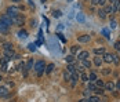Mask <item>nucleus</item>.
I'll list each match as a JSON object with an SVG mask.
<instances>
[{"label": "nucleus", "instance_id": "f257e3e1", "mask_svg": "<svg viewBox=\"0 0 120 102\" xmlns=\"http://www.w3.org/2000/svg\"><path fill=\"white\" fill-rule=\"evenodd\" d=\"M46 66H47V64H46L43 59L35 62V66H33V68H35V72H36V75L39 76V77L44 75V69H46Z\"/></svg>", "mask_w": 120, "mask_h": 102}, {"label": "nucleus", "instance_id": "f03ea898", "mask_svg": "<svg viewBox=\"0 0 120 102\" xmlns=\"http://www.w3.org/2000/svg\"><path fill=\"white\" fill-rule=\"evenodd\" d=\"M6 14L11 18V19H14L18 14H19V7H15V6H11V7H8L7 10H6Z\"/></svg>", "mask_w": 120, "mask_h": 102}, {"label": "nucleus", "instance_id": "7ed1b4c3", "mask_svg": "<svg viewBox=\"0 0 120 102\" xmlns=\"http://www.w3.org/2000/svg\"><path fill=\"white\" fill-rule=\"evenodd\" d=\"M0 22L4 23L7 28H10V26H12V25H14V21H12L11 18L7 15V14H3V15H0Z\"/></svg>", "mask_w": 120, "mask_h": 102}, {"label": "nucleus", "instance_id": "20e7f679", "mask_svg": "<svg viewBox=\"0 0 120 102\" xmlns=\"http://www.w3.org/2000/svg\"><path fill=\"white\" fill-rule=\"evenodd\" d=\"M12 21H14V25L22 26V25L25 23V17L22 15V14H18V15H17V17H15L14 19H12Z\"/></svg>", "mask_w": 120, "mask_h": 102}, {"label": "nucleus", "instance_id": "39448f33", "mask_svg": "<svg viewBox=\"0 0 120 102\" xmlns=\"http://www.w3.org/2000/svg\"><path fill=\"white\" fill-rule=\"evenodd\" d=\"M10 97V91L6 86H0V98H8Z\"/></svg>", "mask_w": 120, "mask_h": 102}, {"label": "nucleus", "instance_id": "423d86ee", "mask_svg": "<svg viewBox=\"0 0 120 102\" xmlns=\"http://www.w3.org/2000/svg\"><path fill=\"white\" fill-rule=\"evenodd\" d=\"M115 88H116V86H115V83L113 81H106L105 83V86H104V90L105 91H115Z\"/></svg>", "mask_w": 120, "mask_h": 102}, {"label": "nucleus", "instance_id": "0eeeda50", "mask_svg": "<svg viewBox=\"0 0 120 102\" xmlns=\"http://www.w3.org/2000/svg\"><path fill=\"white\" fill-rule=\"evenodd\" d=\"M90 58V53L88 51H80L77 54V59L79 61H84V59H88Z\"/></svg>", "mask_w": 120, "mask_h": 102}, {"label": "nucleus", "instance_id": "6e6552de", "mask_svg": "<svg viewBox=\"0 0 120 102\" xmlns=\"http://www.w3.org/2000/svg\"><path fill=\"white\" fill-rule=\"evenodd\" d=\"M102 61H104V62H106V64L113 62V54H108V53H105V54L102 55Z\"/></svg>", "mask_w": 120, "mask_h": 102}, {"label": "nucleus", "instance_id": "1a4fd4ad", "mask_svg": "<svg viewBox=\"0 0 120 102\" xmlns=\"http://www.w3.org/2000/svg\"><path fill=\"white\" fill-rule=\"evenodd\" d=\"M105 53H106V51H105L104 47H95V48H94V54H95L97 57H102Z\"/></svg>", "mask_w": 120, "mask_h": 102}, {"label": "nucleus", "instance_id": "9d476101", "mask_svg": "<svg viewBox=\"0 0 120 102\" xmlns=\"http://www.w3.org/2000/svg\"><path fill=\"white\" fill-rule=\"evenodd\" d=\"M3 53H4V57L8 58V59H12L15 57V51L14 50H3Z\"/></svg>", "mask_w": 120, "mask_h": 102}, {"label": "nucleus", "instance_id": "9b49d317", "mask_svg": "<svg viewBox=\"0 0 120 102\" xmlns=\"http://www.w3.org/2000/svg\"><path fill=\"white\" fill-rule=\"evenodd\" d=\"M77 42L79 43H88L90 42V36L88 34H82V36L77 37Z\"/></svg>", "mask_w": 120, "mask_h": 102}, {"label": "nucleus", "instance_id": "f8f14e48", "mask_svg": "<svg viewBox=\"0 0 120 102\" xmlns=\"http://www.w3.org/2000/svg\"><path fill=\"white\" fill-rule=\"evenodd\" d=\"M54 68H55L54 64H48L47 66H46V69H44V73H46V75H51L52 70H54Z\"/></svg>", "mask_w": 120, "mask_h": 102}, {"label": "nucleus", "instance_id": "ddd939ff", "mask_svg": "<svg viewBox=\"0 0 120 102\" xmlns=\"http://www.w3.org/2000/svg\"><path fill=\"white\" fill-rule=\"evenodd\" d=\"M80 53V47L79 45H72L71 47V55H77Z\"/></svg>", "mask_w": 120, "mask_h": 102}, {"label": "nucleus", "instance_id": "4468645a", "mask_svg": "<svg viewBox=\"0 0 120 102\" xmlns=\"http://www.w3.org/2000/svg\"><path fill=\"white\" fill-rule=\"evenodd\" d=\"M95 80H97V73L93 70V72L88 73V81L90 83H95Z\"/></svg>", "mask_w": 120, "mask_h": 102}, {"label": "nucleus", "instance_id": "2eb2a0df", "mask_svg": "<svg viewBox=\"0 0 120 102\" xmlns=\"http://www.w3.org/2000/svg\"><path fill=\"white\" fill-rule=\"evenodd\" d=\"M66 70H68L71 75L75 73V72H76V62H75V64H69V65L66 66Z\"/></svg>", "mask_w": 120, "mask_h": 102}, {"label": "nucleus", "instance_id": "dca6fc26", "mask_svg": "<svg viewBox=\"0 0 120 102\" xmlns=\"http://www.w3.org/2000/svg\"><path fill=\"white\" fill-rule=\"evenodd\" d=\"M18 69H19V70L22 72V75H24V76H26V75H28V70H26V65H25L24 62H21V64L18 65Z\"/></svg>", "mask_w": 120, "mask_h": 102}, {"label": "nucleus", "instance_id": "f3484780", "mask_svg": "<svg viewBox=\"0 0 120 102\" xmlns=\"http://www.w3.org/2000/svg\"><path fill=\"white\" fill-rule=\"evenodd\" d=\"M35 66V62H33V59L30 58V59H28V62H26V70L29 72V70H32Z\"/></svg>", "mask_w": 120, "mask_h": 102}, {"label": "nucleus", "instance_id": "a211bd4d", "mask_svg": "<svg viewBox=\"0 0 120 102\" xmlns=\"http://www.w3.org/2000/svg\"><path fill=\"white\" fill-rule=\"evenodd\" d=\"M102 62H104V61H102V57H94V65H95V66H98V68H99V66H101V65H102Z\"/></svg>", "mask_w": 120, "mask_h": 102}, {"label": "nucleus", "instance_id": "6ab92c4d", "mask_svg": "<svg viewBox=\"0 0 120 102\" xmlns=\"http://www.w3.org/2000/svg\"><path fill=\"white\" fill-rule=\"evenodd\" d=\"M65 61H66V64L69 65V64H75V61H76V58H75V55H66V58H65Z\"/></svg>", "mask_w": 120, "mask_h": 102}, {"label": "nucleus", "instance_id": "aec40b11", "mask_svg": "<svg viewBox=\"0 0 120 102\" xmlns=\"http://www.w3.org/2000/svg\"><path fill=\"white\" fill-rule=\"evenodd\" d=\"M18 37H19V39H26V37H28V32H26L25 29H19V32H18Z\"/></svg>", "mask_w": 120, "mask_h": 102}, {"label": "nucleus", "instance_id": "412c9836", "mask_svg": "<svg viewBox=\"0 0 120 102\" xmlns=\"http://www.w3.org/2000/svg\"><path fill=\"white\" fill-rule=\"evenodd\" d=\"M104 10H105V12H106V14H115V10H113V7H112V4H108V6H105V8H104Z\"/></svg>", "mask_w": 120, "mask_h": 102}, {"label": "nucleus", "instance_id": "4be33fe9", "mask_svg": "<svg viewBox=\"0 0 120 102\" xmlns=\"http://www.w3.org/2000/svg\"><path fill=\"white\" fill-rule=\"evenodd\" d=\"M97 14H98V17H99L101 19H105V18H106V12H105V10H104V8H99Z\"/></svg>", "mask_w": 120, "mask_h": 102}, {"label": "nucleus", "instance_id": "5701e85b", "mask_svg": "<svg viewBox=\"0 0 120 102\" xmlns=\"http://www.w3.org/2000/svg\"><path fill=\"white\" fill-rule=\"evenodd\" d=\"M3 50H14V47H12V43L10 42H6V43H3Z\"/></svg>", "mask_w": 120, "mask_h": 102}, {"label": "nucleus", "instance_id": "b1692460", "mask_svg": "<svg viewBox=\"0 0 120 102\" xmlns=\"http://www.w3.org/2000/svg\"><path fill=\"white\" fill-rule=\"evenodd\" d=\"M82 62V66L86 69H90V66H91V62H90V59H84V61H80Z\"/></svg>", "mask_w": 120, "mask_h": 102}, {"label": "nucleus", "instance_id": "393cba45", "mask_svg": "<svg viewBox=\"0 0 120 102\" xmlns=\"http://www.w3.org/2000/svg\"><path fill=\"white\" fill-rule=\"evenodd\" d=\"M0 33H4V34L8 33V28H7L4 23H1V22H0Z\"/></svg>", "mask_w": 120, "mask_h": 102}, {"label": "nucleus", "instance_id": "a878e982", "mask_svg": "<svg viewBox=\"0 0 120 102\" xmlns=\"http://www.w3.org/2000/svg\"><path fill=\"white\" fill-rule=\"evenodd\" d=\"M95 86H97V87H99V88H104V86H105V81H104V80L97 79V80H95Z\"/></svg>", "mask_w": 120, "mask_h": 102}, {"label": "nucleus", "instance_id": "bb28decb", "mask_svg": "<svg viewBox=\"0 0 120 102\" xmlns=\"http://www.w3.org/2000/svg\"><path fill=\"white\" fill-rule=\"evenodd\" d=\"M95 88H97L95 83H90V81H88V86H87V90L90 91V92H91V91L94 92V90H95Z\"/></svg>", "mask_w": 120, "mask_h": 102}, {"label": "nucleus", "instance_id": "cd10ccee", "mask_svg": "<svg viewBox=\"0 0 120 102\" xmlns=\"http://www.w3.org/2000/svg\"><path fill=\"white\" fill-rule=\"evenodd\" d=\"M88 101L90 102H101L98 95H90V97H88Z\"/></svg>", "mask_w": 120, "mask_h": 102}, {"label": "nucleus", "instance_id": "c85d7f7f", "mask_svg": "<svg viewBox=\"0 0 120 102\" xmlns=\"http://www.w3.org/2000/svg\"><path fill=\"white\" fill-rule=\"evenodd\" d=\"M104 88H99V87H97L95 90H94V94H95V95H98V97H99V95H104Z\"/></svg>", "mask_w": 120, "mask_h": 102}, {"label": "nucleus", "instance_id": "c756f323", "mask_svg": "<svg viewBox=\"0 0 120 102\" xmlns=\"http://www.w3.org/2000/svg\"><path fill=\"white\" fill-rule=\"evenodd\" d=\"M28 48H29V51H33V53H35V51L37 50L36 43H29V44H28Z\"/></svg>", "mask_w": 120, "mask_h": 102}, {"label": "nucleus", "instance_id": "7c9ffc66", "mask_svg": "<svg viewBox=\"0 0 120 102\" xmlns=\"http://www.w3.org/2000/svg\"><path fill=\"white\" fill-rule=\"evenodd\" d=\"M64 79H65V81H71V79H72V75L66 70V72L64 73Z\"/></svg>", "mask_w": 120, "mask_h": 102}, {"label": "nucleus", "instance_id": "2f4dec72", "mask_svg": "<svg viewBox=\"0 0 120 102\" xmlns=\"http://www.w3.org/2000/svg\"><path fill=\"white\" fill-rule=\"evenodd\" d=\"M119 6H120V0H115V1L112 3V7H113V10H115V11H117Z\"/></svg>", "mask_w": 120, "mask_h": 102}, {"label": "nucleus", "instance_id": "473e14b6", "mask_svg": "<svg viewBox=\"0 0 120 102\" xmlns=\"http://www.w3.org/2000/svg\"><path fill=\"white\" fill-rule=\"evenodd\" d=\"M80 79H82V81L87 83V81H88V75H87V73H80Z\"/></svg>", "mask_w": 120, "mask_h": 102}, {"label": "nucleus", "instance_id": "72a5a7b5", "mask_svg": "<svg viewBox=\"0 0 120 102\" xmlns=\"http://www.w3.org/2000/svg\"><path fill=\"white\" fill-rule=\"evenodd\" d=\"M113 64H115V65H119L120 64V58H119L117 54H113Z\"/></svg>", "mask_w": 120, "mask_h": 102}, {"label": "nucleus", "instance_id": "f704fd0d", "mask_svg": "<svg viewBox=\"0 0 120 102\" xmlns=\"http://www.w3.org/2000/svg\"><path fill=\"white\" fill-rule=\"evenodd\" d=\"M61 15H62V12H61L60 10H55V11L52 12V17H54V18H60Z\"/></svg>", "mask_w": 120, "mask_h": 102}, {"label": "nucleus", "instance_id": "c9c22d12", "mask_svg": "<svg viewBox=\"0 0 120 102\" xmlns=\"http://www.w3.org/2000/svg\"><path fill=\"white\" fill-rule=\"evenodd\" d=\"M76 19H77V21H80V22H84L83 14H77V15H76Z\"/></svg>", "mask_w": 120, "mask_h": 102}, {"label": "nucleus", "instance_id": "e433bc0d", "mask_svg": "<svg viewBox=\"0 0 120 102\" xmlns=\"http://www.w3.org/2000/svg\"><path fill=\"white\" fill-rule=\"evenodd\" d=\"M116 26H117V22H116L115 19H112V21H110V29H115Z\"/></svg>", "mask_w": 120, "mask_h": 102}, {"label": "nucleus", "instance_id": "4c0bfd02", "mask_svg": "<svg viewBox=\"0 0 120 102\" xmlns=\"http://www.w3.org/2000/svg\"><path fill=\"white\" fill-rule=\"evenodd\" d=\"M102 33L105 34V37H106V39H110V34H109V30H108V29H104V30H102Z\"/></svg>", "mask_w": 120, "mask_h": 102}, {"label": "nucleus", "instance_id": "58836bf2", "mask_svg": "<svg viewBox=\"0 0 120 102\" xmlns=\"http://www.w3.org/2000/svg\"><path fill=\"white\" fill-rule=\"evenodd\" d=\"M115 48H116V50H117V51H120V40H117V42H115Z\"/></svg>", "mask_w": 120, "mask_h": 102}, {"label": "nucleus", "instance_id": "ea45409f", "mask_svg": "<svg viewBox=\"0 0 120 102\" xmlns=\"http://www.w3.org/2000/svg\"><path fill=\"white\" fill-rule=\"evenodd\" d=\"M57 36H58V37H60V39H61V42H62V43H66V39H65V37H64V36H62V34H61V33H58V34H57Z\"/></svg>", "mask_w": 120, "mask_h": 102}, {"label": "nucleus", "instance_id": "a19ab883", "mask_svg": "<svg viewBox=\"0 0 120 102\" xmlns=\"http://www.w3.org/2000/svg\"><path fill=\"white\" fill-rule=\"evenodd\" d=\"M83 95H84V98H88V97H90V91H88V90H84L83 91Z\"/></svg>", "mask_w": 120, "mask_h": 102}, {"label": "nucleus", "instance_id": "79ce46f5", "mask_svg": "<svg viewBox=\"0 0 120 102\" xmlns=\"http://www.w3.org/2000/svg\"><path fill=\"white\" fill-rule=\"evenodd\" d=\"M102 73H104V75H110V69H109V68H105L104 70H102Z\"/></svg>", "mask_w": 120, "mask_h": 102}, {"label": "nucleus", "instance_id": "37998d69", "mask_svg": "<svg viewBox=\"0 0 120 102\" xmlns=\"http://www.w3.org/2000/svg\"><path fill=\"white\" fill-rule=\"evenodd\" d=\"M91 6H99V0H91Z\"/></svg>", "mask_w": 120, "mask_h": 102}, {"label": "nucleus", "instance_id": "c03bdc74", "mask_svg": "<svg viewBox=\"0 0 120 102\" xmlns=\"http://www.w3.org/2000/svg\"><path fill=\"white\" fill-rule=\"evenodd\" d=\"M106 1L108 0H99V6H106Z\"/></svg>", "mask_w": 120, "mask_h": 102}, {"label": "nucleus", "instance_id": "a18cd8bd", "mask_svg": "<svg viewBox=\"0 0 120 102\" xmlns=\"http://www.w3.org/2000/svg\"><path fill=\"white\" fill-rule=\"evenodd\" d=\"M77 102H90V101H88V98H82L80 101H77Z\"/></svg>", "mask_w": 120, "mask_h": 102}, {"label": "nucleus", "instance_id": "49530a36", "mask_svg": "<svg viewBox=\"0 0 120 102\" xmlns=\"http://www.w3.org/2000/svg\"><path fill=\"white\" fill-rule=\"evenodd\" d=\"M116 88L120 90V80H117V83H116Z\"/></svg>", "mask_w": 120, "mask_h": 102}, {"label": "nucleus", "instance_id": "de8ad7c7", "mask_svg": "<svg viewBox=\"0 0 120 102\" xmlns=\"http://www.w3.org/2000/svg\"><path fill=\"white\" fill-rule=\"evenodd\" d=\"M12 3H18V1H21V0H11Z\"/></svg>", "mask_w": 120, "mask_h": 102}, {"label": "nucleus", "instance_id": "09e8293b", "mask_svg": "<svg viewBox=\"0 0 120 102\" xmlns=\"http://www.w3.org/2000/svg\"><path fill=\"white\" fill-rule=\"evenodd\" d=\"M109 3H110V4H112V3H113V1H115V0H108Z\"/></svg>", "mask_w": 120, "mask_h": 102}, {"label": "nucleus", "instance_id": "8fccbe9b", "mask_svg": "<svg viewBox=\"0 0 120 102\" xmlns=\"http://www.w3.org/2000/svg\"><path fill=\"white\" fill-rule=\"evenodd\" d=\"M1 80H3V77H1V76H0V83H1Z\"/></svg>", "mask_w": 120, "mask_h": 102}, {"label": "nucleus", "instance_id": "3c124183", "mask_svg": "<svg viewBox=\"0 0 120 102\" xmlns=\"http://www.w3.org/2000/svg\"><path fill=\"white\" fill-rule=\"evenodd\" d=\"M41 3H46V0H41Z\"/></svg>", "mask_w": 120, "mask_h": 102}, {"label": "nucleus", "instance_id": "603ef678", "mask_svg": "<svg viewBox=\"0 0 120 102\" xmlns=\"http://www.w3.org/2000/svg\"><path fill=\"white\" fill-rule=\"evenodd\" d=\"M71 1H73V0H68V3H71Z\"/></svg>", "mask_w": 120, "mask_h": 102}, {"label": "nucleus", "instance_id": "864d4df0", "mask_svg": "<svg viewBox=\"0 0 120 102\" xmlns=\"http://www.w3.org/2000/svg\"><path fill=\"white\" fill-rule=\"evenodd\" d=\"M117 11H120V6H119V8H117Z\"/></svg>", "mask_w": 120, "mask_h": 102}, {"label": "nucleus", "instance_id": "5fc2aeb1", "mask_svg": "<svg viewBox=\"0 0 120 102\" xmlns=\"http://www.w3.org/2000/svg\"><path fill=\"white\" fill-rule=\"evenodd\" d=\"M0 76H1V70H0Z\"/></svg>", "mask_w": 120, "mask_h": 102}]
</instances>
